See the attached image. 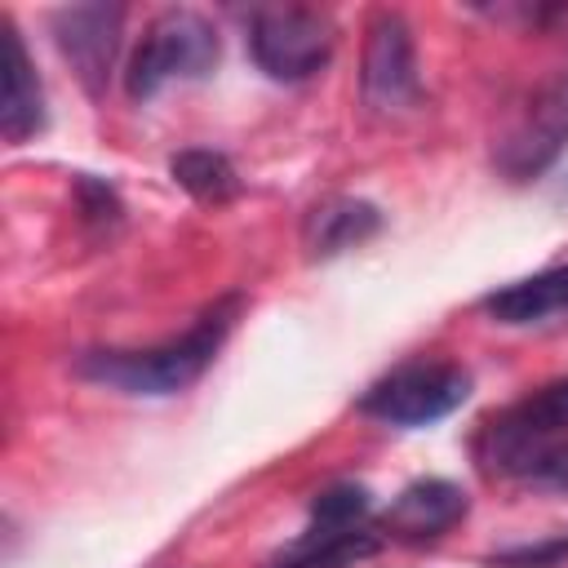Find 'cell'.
<instances>
[{
    "mask_svg": "<svg viewBox=\"0 0 568 568\" xmlns=\"http://www.w3.org/2000/svg\"><path fill=\"white\" fill-rule=\"evenodd\" d=\"M240 311H244V297L240 293H226V297L209 302L191 320V328H182L178 337H169L160 346H133V351L129 346L84 351L75 359V373L84 382L106 386V390H120V395H146V399L178 395L191 382H200L204 368L217 359V351L231 337Z\"/></svg>",
    "mask_w": 568,
    "mask_h": 568,
    "instance_id": "1",
    "label": "cell"
},
{
    "mask_svg": "<svg viewBox=\"0 0 568 568\" xmlns=\"http://www.w3.org/2000/svg\"><path fill=\"white\" fill-rule=\"evenodd\" d=\"M222 58L217 27L195 9H164L146 22L142 44L129 58L124 89L133 102H146L182 80H204Z\"/></svg>",
    "mask_w": 568,
    "mask_h": 568,
    "instance_id": "2",
    "label": "cell"
},
{
    "mask_svg": "<svg viewBox=\"0 0 568 568\" xmlns=\"http://www.w3.org/2000/svg\"><path fill=\"white\" fill-rule=\"evenodd\" d=\"M568 439V377H555L537 390H528L524 399L506 404L501 413H493L479 435H475V462L488 475H510L519 479V470Z\"/></svg>",
    "mask_w": 568,
    "mask_h": 568,
    "instance_id": "3",
    "label": "cell"
},
{
    "mask_svg": "<svg viewBox=\"0 0 568 568\" xmlns=\"http://www.w3.org/2000/svg\"><path fill=\"white\" fill-rule=\"evenodd\" d=\"M337 49V22L315 4H266L248 18V53L253 62L284 84L311 80Z\"/></svg>",
    "mask_w": 568,
    "mask_h": 568,
    "instance_id": "4",
    "label": "cell"
},
{
    "mask_svg": "<svg viewBox=\"0 0 568 568\" xmlns=\"http://www.w3.org/2000/svg\"><path fill=\"white\" fill-rule=\"evenodd\" d=\"M470 395V373L453 359H408L399 368H390L386 377H377L364 395H359V413L386 422V426H430L448 413H457Z\"/></svg>",
    "mask_w": 568,
    "mask_h": 568,
    "instance_id": "5",
    "label": "cell"
},
{
    "mask_svg": "<svg viewBox=\"0 0 568 568\" xmlns=\"http://www.w3.org/2000/svg\"><path fill=\"white\" fill-rule=\"evenodd\" d=\"M564 146H568V71L532 89V98L515 111V120L497 138L493 164L501 169V178L528 182V178H541Z\"/></svg>",
    "mask_w": 568,
    "mask_h": 568,
    "instance_id": "6",
    "label": "cell"
},
{
    "mask_svg": "<svg viewBox=\"0 0 568 568\" xmlns=\"http://www.w3.org/2000/svg\"><path fill=\"white\" fill-rule=\"evenodd\" d=\"M359 89H364V102L382 115H399V111H413L422 102L417 44H413V27L404 22V13L377 9L368 18Z\"/></svg>",
    "mask_w": 568,
    "mask_h": 568,
    "instance_id": "7",
    "label": "cell"
},
{
    "mask_svg": "<svg viewBox=\"0 0 568 568\" xmlns=\"http://www.w3.org/2000/svg\"><path fill=\"white\" fill-rule=\"evenodd\" d=\"M58 53L71 62L89 98H102L115 49H120V27H124V4H67L53 9L49 18Z\"/></svg>",
    "mask_w": 568,
    "mask_h": 568,
    "instance_id": "8",
    "label": "cell"
},
{
    "mask_svg": "<svg viewBox=\"0 0 568 568\" xmlns=\"http://www.w3.org/2000/svg\"><path fill=\"white\" fill-rule=\"evenodd\" d=\"M470 510V497L462 484L453 479H413L408 488L395 493V501L382 510L377 532L386 541H439L444 532H453Z\"/></svg>",
    "mask_w": 568,
    "mask_h": 568,
    "instance_id": "9",
    "label": "cell"
},
{
    "mask_svg": "<svg viewBox=\"0 0 568 568\" xmlns=\"http://www.w3.org/2000/svg\"><path fill=\"white\" fill-rule=\"evenodd\" d=\"M0 75H4L0 133L9 146H22L27 138H36L44 129V84L36 75V62H31L13 18H0Z\"/></svg>",
    "mask_w": 568,
    "mask_h": 568,
    "instance_id": "10",
    "label": "cell"
},
{
    "mask_svg": "<svg viewBox=\"0 0 568 568\" xmlns=\"http://www.w3.org/2000/svg\"><path fill=\"white\" fill-rule=\"evenodd\" d=\"M484 311L506 328H532L568 315V262L524 275L515 284H501L497 293L484 297Z\"/></svg>",
    "mask_w": 568,
    "mask_h": 568,
    "instance_id": "11",
    "label": "cell"
},
{
    "mask_svg": "<svg viewBox=\"0 0 568 568\" xmlns=\"http://www.w3.org/2000/svg\"><path fill=\"white\" fill-rule=\"evenodd\" d=\"M382 231V213L377 204L368 200H355V195H342V200H328L320 204L311 217H306V253L320 262V257H337L346 248H359L364 240H373Z\"/></svg>",
    "mask_w": 568,
    "mask_h": 568,
    "instance_id": "12",
    "label": "cell"
},
{
    "mask_svg": "<svg viewBox=\"0 0 568 568\" xmlns=\"http://www.w3.org/2000/svg\"><path fill=\"white\" fill-rule=\"evenodd\" d=\"M169 173L173 182L195 200V204H226L240 195V173L235 164L222 155V151H209V146H186L169 160Z\"/></svg>",
    "mask_w": 568,
    "mask_h": 568,
    "instance_id": "13",
    "label": "cell"
},
{
    "mask_svg": "<svg viewBox=\"0 0 568 568\" xmlns=\"http://www.w3.org/2000/svg\"><path fill=\"white\" fill-rule=\"evenodd\" d=\"M368 510H373V497H368L364 484H333L311 501V524L306 528H315V532L359 528V524H368Z\"/></svg>",
    "mask_w": 568,
    "mask_h": 568,
    "instance_id": "14",
    "label": "cell"
},
{
    "mask_svg": "<svg viewBox=\"0 0 568 568\" xmlns=\"http://www.w3.org/2000/svg\"><path fill=\"white\" fill-rule=\"evenodd\" d=\"M75 195H80V213H84V222H93V226H120V217H124V204H120V195L106 186V182H98V178H80L75 182Z\"/></svg>",
    "mask_w": 568,
    "mask_h": 568,
    "instance_id": "15",
    "label": "cell"
},
{
    "mask_svg": "<svg viewBox=\"0 0 568 568\" xmlns=\"http://www.w3.org/2000/svg\"><path fill=\"white\" fill-rule=\"evenodd\" d=\"M519 479H524L528 488L568 493V439H564V444H555V448H546V453H537V457L519 470Z\"/></svg>",
    "mask_w": 568,
    "mask_h": 568,
    "instance_id": "16",
    "label": "cell"
},
{
    "mask_svg": "<svg viewBox=\"0 0 568 568\" xmlns=\"http://www.w3.org/2000/svg\"><path fill=\"white\" fill-rule=\"evenodd\" d=\"M564 195H568V182H564Z\"/></svg>",
    "mask_w": 568,
    "mask_h": 568,
    "instance_id": "17",
    "label": "cell"
}]
</instances>
